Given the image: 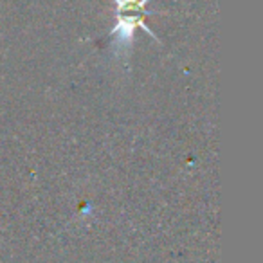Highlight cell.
<instances>
[{
  "mask_svg": "<svg viewBox=\"0 0 263 263\" xmlns=\"http://www.w3.org/2000/svg\"><path fill=\"white\" fill-rule=\"evenodd\" d=\"M150 0H114L116 4V18L117 24L108 36H116V51L117 54H121L123 49H126V52H130L132 40H134V33L137 27L148 33L150 36H154L157 40V36L154 34V31L146 26V16L154 15L146 9Z\"/></svg>",
  "mask_w": 263,
  "mask_h": 263,
  "instance_id": "6da1fadb",
  "label": "cell"
}]
</instances>
